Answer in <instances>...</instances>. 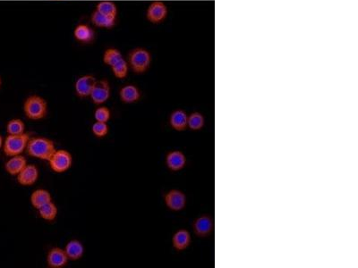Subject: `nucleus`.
Returning a JSON list of instances; mask_svg holds the SVG:
<instances>
[{"instance_id": "obj_10", "label": "nucleus", "mask_w": 358, "mask_h": 268, "mask_svg": "<svg viewBox=\"0 0 358 268\" xmlns=\"http://www.w3.org/2000/svg\"><path fill=\"white\" fill-rule=\"evenodd\" d=\"M39 171L34 165H28L17 175V183L23 187H31L39 180Z\"/></svg>"}, {"instance_id": "obj_14", "label": "nucleus", "mask_w": 358, "mask_h": 268, "mask_svg": "<svg viewBox=\"0 0 358 268\" xmlns=\"http://www.w3.org/2000/svg\"><path fill=\"white\" fill-rule=\"evenodd\" d=\"M120 100L125 104H134L140 100L142 92L134 84H126L119 90Z\"/></svg>"}, {"instance_id": "obj_6", "label": "nucleus", "mask_w": 358, "mask_h": 268, "mask_svg": "<svg viewBox=\"0 0 358 268\" xmlns=\"http://www.w3.org/2000/svg\"><path fill=\"white\" fill-rule=\"evenodd\" d=\"M110 95L111 87L109 82L107 79H101L100 81H97L95 86L90 95V99L93 104L97 106H101L109 100Z\"/></svg>"}, {"instance_id": "obj_19", "label": "nucleus", "mask_w": 358, "mask_h": 268, "mask_svg": "<svg viewBox=\"0 0 358 268\" xmlns=\"http://www.w3.org/2000/svg\"><path fill=\"white\" fill-rule=\"evenodd\" d=\"M188 115L182 109H177L171 113L169 117V125L178 132L185 131L187 128Z\"/></svg>"}, {"instance_id": "obj_21", "label": "nucleus", "mask_w": 358, "mask_h": 268, "mask_svg": "<svg viewBox=\"0 0 358 268\" xmlns=\"http://www.w3.org/2000/svg\"><path fill=\"white\" fill-rule=\"evenodd\" d=\"M90 21H91V23L98 28L112 29L116 25L117 19L106 17L94 10L90 16Z\"/></svg>"}, {"instance_id": "obj_4", "label": "nucleus", "mask_w": 358, "mask_h": 268, "mask_svg": "<svg viewBox=\"0 0 358 268\" xmlns=\"http://www.w3.org/2000/svg\"><path fill=\"white\" fill-rule=\"evenodd\" d=\"M30 139L31 135L27 133L19 135H7L2 149L4 154L9 157L22 155L26 151Z\"/></svg>"}, {"instance_id": "obj_29", "label": "nucleus", "mask_w": 358, "mask_h": 268, "mask_svg": "<svg viewBox=\"0 0 358 268\" xmlns=\"http://www.w3.org/2000/svg\"><path fill=\"white\" fill-rule=\"evenodd\" d=\"M109 132V126L107 123H101V122H95L91 126V133L98 139L105 138Z\"/></svg>"}, {"instance_id": "obj_25", "label": "nucleus", "mask_w": 358, "mask_h": 268, "mask_svg": "<svg viewBox=\"0 0 358 268\" xmlns=\"http://www.w3.org/2000/svg\"><path fill=\"white\" fill-rule=\"evenodd\" d=\"M122 57H124L123 55L119 50L116 48H108L104 51L102 60L106 66L111 67L115 63H117Z\"/></svg>"}, {"instance_id": "obj_24", "label": "nucleus", "mask_w": 358, "mask_h": 268, "mask_svg": "<svg viewBox=\"0 0 358 268\" xmlns=\"http://www.w3.org/2000/svg\"><path fill=\"white\" fill-rule=\"evenodd\" d=\"M112 73L116 78L119 80H123L126 78L129 73L128 62L126 61L124 57L119 59L117 63H115L111 67Z\"/></svg>"}, {"instance_id": "obj_5", "label": "nucleus", "mask_w": 358, "mask_h": 268, "mask_svg": "<svg viewBox=\"0 0 358 268\" xmlns=\"http://www.w3.org/2000/svg\"><path fill=\"white\" fill-rule=\"evenodd\" d=\"M48 162L54 173H66L73 166V156L67 150H56Z\"/></svg>"}, {"instance_id": "obj_22", "label": "nucleus", "mask_w": 358, "mask_h": 268, "mask_svg": "<svg viewBox=\"0 0 358 268\" xmlns=\"http://www.w3.org/2000/svg\"><path fill=\"white\" fill-rule=\"evenodd\" d=\"M39 218L43 219L44 221L47 222H52L56 220L57 214H58V209L56 207V204L51 201L47 204H45L44 206L39 207L38 209Z\"/></svg>"}, {"instance_id": "obj_30", "label": "nucleus", "mask_w": 358, "mask_h": 268, "mask_svg": "<svg viewBox=\"0 0 358 268\" xmlns=\"http://www.w3.org/2000/svg\"><path fill=\"white\" fill-rule=\"evenodd\" d=\"M3 144H4V138L2 137V135H0V150L3 149Z\"/></svg>"}, {"instance_id": "obj_9", "label": "nucleus", "mask_w": 358, "mask_h": 268, "mask_svg": "<svg viewBox=\"0 0 358 268\" xmlns=\"http://www.w3.org/2000/svg\"><path fill=\"white\" fill-rule=\"evenodd\" d=\"M164 202L168 209L178 212L186 206V196L179 190H170L164 196Z\"/></svg>"}, {"instance_id": "obj_31", "label": "nucleus", "mask_w": 358, "mask_h": 268, "mask_svg": "<svg viewBox=\"0 0 358 268\" xmlns=\"http://www.w3.org/2000/svg\"><path fill=\"white\" fill-rule=\"evenodd\" d=\"M1 85H2V81H1V78H0V88H1Z\"/></svg>"}, {"instance_id": "obj_12", "label": "nucleus", "mask_w": 358, "mask_h": 268, "mask_svg": "<svg viewBox=\"0 0 358 268\" xmlns=\"http://www.w3.org/2000/svg\"><path fill=\"white\" fill-rule=\"evenodd\" d=\"M166 166L173 172H179L184 169L186 165V156L180 151H172L168 152L166 156Z\"/></svg>"}, {"instance_id": "obj_7", "label": "nucleus", "mask_w": 358, "mask_h": 268, "mask_svg": "<svg viewBox=\"0 0 358 268\" xmlns=\"http://www.w3.org/2000/svg\"><path fill=\"white\" fill-rule=\"evenodd\" d=\"M168 6L161 0L151 2L146 10L147 20L153 24H159L164 22L168 17Z\"/></svg>"}, {"instance_id": "obj_18", "label": "nucleus", "mask_w": 358, "mask_h": 268, "mask_svg": "<svg viewBox=\"0 0 358 268\" xmlns=\"http://www.w3.org/2000/svg\"><path fill=\"white\" fill-rule=\"evenodd\" d=\"M64 250L67 253L68 259L71 261H77L79 259H81L84 257L85 252L84 244L78 240H71L68 241Z\"/></svg>"}, {"instance_id": "obj_17", "label": "nucleus", "mask_w": 358, "mask_h": 268, "mask_svg": "<svg viewBox=\"0 0 358 268\" xmlns=\"http://www.w3.org/2000/svg\"><path fill=\"white\" fill-rule=\"evenodd\" d=\"M191 244L190 233L185 229H180L174 234L172 246L177 251H183Z\"/></svg>"}, {"instance_id": "obj_3", "label": "nucleus", "mask_w": 358, "mask_h": 268, "mask_svg": "<svg viewBox=\"0 0 358 268\" xmlns=\"http://www.w3.org/2000/svg\"><path fill=\"white\" fill-rule=\"evenodd\" d=\"M151 54L144 48H135L128 55L129 68L136 74L146 73L151 67Z\"/></svg>"}, {"instance_id": "obj_20", "label": "nucleus", "mask_w": 358, "mask_h": 268, "mask_svg": "<svg viewBox=\"0 0 358 268\" xmlns=\"http://www.w3.org/2000/svg\"><path fill=\"white\" fill-rule=\"evenodd\" d=\"M52 201V196L49 190L44 189H38L33 191L30 197V202L31 205L36 210H38L39 207L44 206L45 204Z\"/></svg>"}, {"instance_id": "obj_16", "label": "nucleus", "mask_w": 358, "mask_h": 268, "mask_svg": "<svg viewBox=\"0 0 358 268\" xmlns=\"http://www.w3.org/2000/svg\"><path fill=\"white\" fill-rule=\"evenodd\" d=\"M26 166H27L26 157L22 155H18V156H11L6 161L5 164V170L6 173L12 176H17V174L20 173Z\"/></svg>"}, {"instance_id": "obj_13", "label": "nucleus", "mask_w": 358, "mask_h": 268, "mask_svg": "<svg viewBox=\"0 0 358 268\" xmlns=\"http://www.w3.org/2000/svg\"><path fill=\"white\" fill-rule=\"evenodd\" d=\"M193 228L198 237H207L212 234L213 230V221L207 215L196 218L193 223Z\"/></svg>"}, {"instance_id": "obj_27", "label": "nucleus", "mask_w": 358, "mask_h": 268, "mask_svg": "<svg viewBox=\"0 0 358 268\" xmlns=\"http://www.w3.org/2000/svg\"><path fill=\"white\" fill-rule=\"evenodd\" d=\"M204 123H205V119H204V117L201 115V113L195 112V113H192L191 115L188 116L187 128L190 129L192 131L201 130V129L203 128Z\"/></svg>"}, {"instance_id": "obj_28", "label": "nucleus", "mask_w": 358, "mask_h": 268, "mask_svg": "<svg viewBox=\"0 0 358 268\" xmlns=\"http://www.w3.org/2000/svg\"><path fill=\"white\" fill-rule=\"evenodd\" d=\"M111 118V112L108 107L105 106H99L94 111V119L95 122L107 123Z\"/></svg>"}, {"instance_id": "obj_11", "label": "nucleus", "mask_w": 358, "mask_h": 268, "mask_svg": "<svg viewBox=\"0 0 358 268\" xmlns=\"http://www.w3.org/2000/svg\"><path fill=\"white\" fill-rule=\"evenodd\" d=\"M47 266L50 268H65L69 261L64 249L55 247L50 250L47 254Z\"/></svg>"}, {"instance_id": "obj_15", "label": "nucleus", "mask_w": 358, "mask_h": 268, "mask_svg": "<svg viewBox=\"0 0 358 268\" xmlns=\"http://www.w3.org/2000/svg\"><path fill=\"white\" fill-rule=\"evenodd\" d=\"M73 37L78 42L83 44H89L95 39V33L93 29L88 24L80 23L73 30Z\"/></svg>"}, {"instance_id": "obj_2", "label": "nucleus", "mask_w": 358, "mask_h": 268, "mask_svg": "<svg viewBox=\"0 0 358 268\" xmlns=\"http://www.w3.org/2000/svg\"><path fill=\"white\" fill-rule=\"evenodd\" d=\"M23 113L29 120H43L49 113L48 102L41 96L31 95L24 100Z\"/></svg>"}, {"instance_id": "obj_23", "label": "nucleus", "mask_w": 358, "mask_h": 268, "mask_svg": "<svg viewBox=\"0 0 358 268\" xmlns=\"http://www.w3.org/2000/svg\"><path fill=\"white\" fill-rule=\"evenodd\" d=\"M95 10L106 17H112L115 19H117L118 17V6L113 1L104 0L99 2L96 6Z\"/></svg>"}, {"instance_id": "obj_8", "label": "nucleus", "mask_w": 358, "mask_h": 268, "mask_svg": "<svg viewBox=\"0 0 358 268\" xmlns=\"http://www.w3.org/2000/svg\"><path fill=\"white\" fill-rule=\"evenodd\" d=\"M97 81V78L92 74H84L78 77L73 85L75 95L80 99L90 98Z\"/></svg>"}, {"instance_id": "obj_26", "label": "nucleus", "mask_w": 358, "mask_h": 268, "mask_svg": "<svg viewBox=\"0 0 358 268\" xmlns=\"http://www.w3.org/2000/svg\"><path fill=\"white\" fill-rule=\"evenodd\" d=\"M6 133L7 135H19L24 134L25 123L19 118H14L6 124Z\"/></svg>"}, {"instance_id": "obj_1", "label": "nucleus", "mask_w": 358, "mask_h": 268, "mask_svg": "<svg viewBox=\"0 0 358 268\" xmlns=\"http://www.w3.org/2000/svg\"><path fill=\"white\" fill-rule=\"evenodd\" d=\"M56 151L55 142L43 136L31 138L26 148L29 156L42 161H49Z\"/></svg>"}]
</instances>
